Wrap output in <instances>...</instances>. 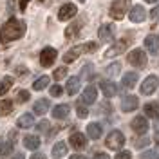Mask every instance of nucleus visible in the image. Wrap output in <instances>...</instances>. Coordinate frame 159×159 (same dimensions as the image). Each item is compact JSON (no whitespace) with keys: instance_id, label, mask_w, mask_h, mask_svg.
I'll return each instance as SVG.
<instances>
[{"instance_id":"12","label":"nucleus","mask_w":159,"mask_h":159,"mask_svg":"<svg viewBox=\"0 0 159 159\" xmlns=\"http://www.w3.org/2000/svg\"><path fill=\"white\" fill-rule=\"evenodd\" d=\"M101 90L105 94V98H114L118 94V85L114 81H109V80H103L101 81Z\"/></svg>"},{"instance_id":"13","label":"nucleus","mask_w":159,"mask_h":159,"mask_svg":"<svg viewBox=\"0 0 159 159\" xmlns=\"http://www.w3.org/2000/svg\"><path fill=\"white\" fill-rule=\"evenodd\" d=\"M145 47L148 49L150 54H157L159 52V36H156V34H148V36L145 38Z\"/></svg>"},{"instance_id":"22","label":"nucleus","mask_w":159,"mask_h":159,"mask_svg":"<svg viewBox=\"0 0 159 159\" xmlns=\"http://www.w3.org/2000/svg\"><path fill=\"white\" fill-rule=\"evenodd\" d=\"M24 145L29 150H36L40 147V138L38 136H25L24 138Z\"/></svg>"},{"instance_id":"16","label":"nucleus","mask_w":159,"mask_h":159,"mask_svg":"<svg viewBox=\"0 0 159 159\" xmlns=\"http://www.w3.org/2000/svg\"><path fill=\"white\" fill-rule=\"evenodd\" d=\"M96 98H98V90H96V87H94V85L85 87V90H83V96H81V101H83V103H94V101H96Z\"/></svg>"},{"instance_id":"21","label":"nucleus","mask_w":159,"mask_h":159,"mask_svg":"<svg viewBox=\"0 0 159 159\" xmlns=\"http://www.w3.org/2000/svg\"><path fill=\"white\" fill-rule=\"evenodd\" d=\"M78 90H80V78H76V76L69 78V81H67V94L74 96Z\"/></svg>"},{"instance_id":"8","label":"nucleus","mask_w":159,"mask_h":159,"mask_svg":"<svg viewBox=\"0 0 159 159\" xmlns=\"http://www.w3.org/2000/svg\"><path fill=\"white\" fill-rule=\"evenodd\" d=\"M157 83H159L157 76H148V78L141 83V94H147V96L148 94H154L156 89H157Z\"/></svg>"},{"instance_id":"47","label":"nucleus","mask_w":159,"mask_h":159,"mask_svg":"<svg viewBox=\"0 0 159 159\" xmlns=\"http://www.w3.org/2000/svg\"><path fill=\"white\" fill-rule=\"evenodd\" d=\"M70 159H85V157H83V156H72Z\"/></svg>"},{"instance_id":"34","label":"nucleus","mask_w":159,"mask_h":159,"mask_svg":"<svg viewBox=\"0 0 159 159\" xmlns=\"http://www.w3.org/2000/svg\"><path fill=\"white\" fill-rule=\"evenodd\" d=\"M27 99H29V92L27 90H20L18 94H16V101L18 103H25Z\"/></svg>"},{"instance_id":"25","label":"nucleus","mask_w":159,"mask_h":159,"mask_svg":"<svg viewBox=\"0 0 159 159\" xmlns=\"http://www.w3.org/2000/svg\"><path fill=\"white\" fill-rule=\"evenodd\" d=\"M87 134H89L90 139H98L101 136V125L99 123H90L87 127Z\"/></svg>"},{"instance_id":"41","label":"nucleus","mask_w":159,"mask_h":159,"mask_svg":"<svg viewBox=\"0 0 159 159\" xmlns=\"http://www.w3.org/2000/svg\"><path fill=\"white\" fill-rule=\"evenodd\" d=\"M18 2H20V9L22 11L27 9V2H29V0H18Z\"/></svg>"},{"instance_id":"15","label":"nucleus","mask_w":159,"mask_h":159,"mask_svg":"<svg viewBox=\"0 0 159 159\" xmlns=\"http://www.w3.org/2000/svg\"><path fill=\"white\" fill-rule=\"evenodd\" d=\"M98 36L99 40H103V42H109V40L114 38V25L112 24H105V25H101L98 31Z\"/></svg>"},{"instance_id":"14","label":"nucleus","mask_w":159,"mask_h":159,"mask_svg":"<svg viewBox=\"0 0 159 159\" xmlns=\"http://www.w3.org/2000/svg\"><path fill=\"white\" fill-rule=\"evenodd\" d=\"M132 129H134V132H138V134H145V132L148 130V121H147V118H143V116L134 118Z\"/></svg>"},{"instance_id":"50","label":"nucleus","mask_w":159,"mask_h":159,"mask_svg":"<svg viewBox=\"0 0 159 159\" xmlns=\"http://www.w3.org/2000/svg\"><path fill=\"white\" fill-rule=\"evenodd\" d=\"M40 2H42V0H40Z\"/></svg>"},{"instance_id":"43","label":"nucleus","mask_w":159,"mask_h":159,"mask_svg":"<svg viewBox=\"0 0 159 159\" xmlns=\"http://www.w3.org/2000/svg\"><path fill=\"white\" fill-rule=\"evenodd\" d=\"M9 139H11V143H13V141H16V132H15V130H11V132H9Z\"/></svg>"},{"instance_id":"48","label":"nucleus","mask_w":159,"mask_h":159,"mask_svg":"<svg viewBox=\"0 0 159 159\" xmlns=\"http://www.w3.org/2000/svg\"><path fill=\"white\" fill-rule=\"evenodd\" d=\"M145 2H150V4H152V2H157V0H145Z\"/></svg>"},{"instance_id":"4","label":"nucleus","mask_w":159,"mask_h":159,"mask_svg":"<svg viewBox=\"0 0 159 159\" xmlns=\"http://www.w3.org/2000/svg\"><path fill=\"white\" fill-rule=\"evenodd\" d=\"M107 147L110 150H119L123 145H125V136L119 132V130H112L109 136H107Z\"/></svg>"},{"instance_id":"29","label":"nucleus","mask_w":159,"mask_h":159,"mask_svg":"<svg viewBox=\"0 0 159 159\" xmlns=\"http://www.w3.org/2000/svg\"><path fill=\"white\" fill-rule=\"evenodd\" d=\"M49 81H51L49 76H42V78H38L34 83H33V89L34 90H43L47 85H49Z\"/></svg>"},{"instance_id":"18","label":"nucleus","mask_w":159,"mask_h":159,"mask_svg":"<svg viewBox=\"0 0 159 159\" xmlns=\"http://www.w3.org/2000/svg\"><path fill=\"white\" fill-rule=\"evenodd\" d=\"M80 29H81V24H80V22L70 24L69 27L65 29V38H67V40H74L80 34Z\"/></svg>"},{"instance_id":"3","label":"nucleus","mask_w":159,"mask_h":159,"mask_svg":"<svg viewBox=\"0 0 159 159\" xmlns=\"http://www.w3.org/2000/svg\"><path fill=\"white\" fill-rule=\"evenodd\" d=\"M129 6H130V0H114V2H112V6H110L109 15L114 20H121L125 15H127Z\"/></svg>"},{"instance_id":"23","label":"nucleus","mask_w":159,"mask_h":159,"mask_svg":"<svg viewBox=\"0 0 159 159\" xmlns=\"http://www.w3.org/2000/svg\"><path fill=\"white\" fill-rule=\"evenodd\" d=\"M33 123H34V118H33V114H29V112H27V114H22V116L18 118V127L20 129H29Z\"/></svg>"},{"instance_id":"40","label":"nucleus","mask_w":159,"mask_h":159,"mask_svg":"<svg viewBox=\"0 0 159 159\" xmlns=\"http://www.w3.org/2000/svg\"><path fill=\"white\" fill-rule=\"evenodd\" d=\"M49 123H47V121H42V123H40L38 125V130H42V132H43V130H49Z\"/></svg>"},{"instance_id":"20","label":"nucleus","mask_w":159,"mask_h":159,"mask_svg":"<svg viewBox=\"0 0 159 159\" xmlns=\"http://www.w3.org/2000/svg\"><path fill=\"white\" fill-rule=\"evenodd\" d=\"M145 114L148 118H159V103H156V101L147 103L145 105Z\"/></svg>"},{"instance_id":"36","label":"nucleus","mask_w":159,"mask_h":159,"mask_svg":"<svg viewBox=\"0 0 159 159\" xmlns=\"http://www.w3.org/2000/svg\"><path fill=\"white\" fill-rule=\"evenodd\" d=\"M51 96H54V98L61 96V87H60V85H52V87H51Z\"/></svg>"},{"instance_id":"17","label":"nucleus","mask_w":159,"mask_h":159,"mask_svg":"<svg viewBox=\"0 0 159 159\" xmlns=\"http://www.w3.org/2000/svg\"><path fill=\"white\" fill-rule=\"evenodd\" d=\"M69 143H70V145H72L76 150L83 148V147H85V136H83L81 132H74V134H70Z\"/></svg>"},{"instance_id":"11","label":"nucleus","mask_w":159,"mask_h":159,"mask_svg":"<svg viewBox=\"0 0 159 159\" xmlns=\"http://www.w3.org/2000/svg\"><path fill=\"white\" fill-rule=\"evenodd\" d=\"M139 105V99L136 96H125L123 101H121V110L123 112H132V110H136Z\"/></svg>"},{"instance_id":"37","label":"nucleus","mask_w":159,"mask_h":159,"mask_svg":"<svg viewBox=\"0 0 159 159\" xmlns=\"http://www.w3.org/2000/svg\"><path fill=\"white\" fill-rule=\"evenodd\" d=\"M76 110H78V116H80V118H87V114H89V110L85 109L83 105H78V107H76Z\"/></svg>"},{"instance_id":"42","label":"nucleus","mask_w":159,"mask_h":159,"mask_svg":"<svg viewBox=\"0 0 159 159\" xmlns=\"http://www.w3.org/2000/svg\"><path fill=\"white\" fill-rule=\"evenodd\" d=\"M94 159H110V157L107 156V154H96V156H94Z\"/></svg>"},{"instance_id":"38","label":"nucleus","mask_w":159,"mask_h":159,"mask_svg":"<svg viewBox=\"0 0 159 159\" xmlns=\"http://www.w3.org/2000/svg\"><path fill=\"white\" fill-rule=\"evenodd\" d=\"M116 159H132V154L127 152V150H123V152H119L118 156H116Z\"/></svg>"},{"instance_id":"19","label":"nucleus","mask_w":159,"mask_h":159,"mask_svg":"<svg viewBox=\"0 0 159 159\" xmlns=\"http://www.w3.org/2000/svg\"><path fill=\"white\" fill-rule=\"evenodd\" d=\"M69 105H65V103H63V105H58V107H54V109H52V116H54V118L56 119H63V118H67V116H69Z\"/></svg>"},{"instance_id":"45","label":"nucleus","mask_w":159,"mask_h":159,"mask_svg":"<svg viewBox=\"0 0 159 159\" xmlns=\"http://www.w3.org/2000/svg\"><path fill=\"white\" fill-rule=\"evenodd\" d=\"M11 159H25V157H24L22 154H16V156H13V157H11Z\"/></svg>"},{"instance_id":"44","label":"nucleus","mask_w":159,"mask_h":159,"mask_svg":"<svg viewBox=\"0 0 159 159\" xmlns=\"http://www.w3.org/2000/svg\"><path fill=\"white\" fill-rule=\"evenodd\" d=\"M31 159H45V156H42V154H34Z\"/></svg>"},{"instance_id":"32","label":"nucleus","mask_w":159,"mask_h":159,"mask_svg":"<svg viewBox=\"0 0 159 159\" xmlns=\"http://www.w3.org/2000/svg\"><path fill=\"white\" fill-rule=\"evenodd\" d=\"M11 152H13V143H2V145H0V156H2V157L9 156Z\"/></svg>"},{"instance_id":"33","label":"nucleus","mask_w":159,"mask_h":159,"mask_svg":"<svg viewBox=\"0 0 159 159\" xmlns=\"http://www.w3.org/2000/svg\"><path fill=\"white\" fill-rule=\"evenodd\" d=\"M52 76H54L56 81H60L61 78H65V76H67V67H58V69L54 70V74H52Z\"/></svg>"},{"instance_id":"28","label":"nucleus","mask_w":159,"mask_h":159,"mask_svg":"<svg viewBox=\"0 0 159 159\" xmlns=\"http://www.w3.org/2000/svg\"><path fill=\"white\" fill-rule=\"evenodd\" d=\"M11 87H13V78L11 76H6V78L0 81V96H4Z\"/></svg>"},{"instance_id":"9","label":"nucleus","mask_w":159,"mask_h":159,"mask_svg":"<svg viewBox=\"0 0 159 159\" xmlns=\"http://www.w3.org/2000/svg\"><path fill=\"white\" fill-rule=\"evenodd\" d=\"M76 13H78V9H76V6L74 4H65V6H61L58 11V18L61 20V22H65V20H70L72 16H76Z\"/></svg>"},{"instance_id":"30","label":"nucleus","mask_w":159,"mask_h":159,"mask_svg":"<svg viewBox=\"0 0 159 159\" xmlns=\"http://www.w3.org/2000/svg\"><path fill=\"white\" fill-rule=\"evenodd\" d=\"M11 110H13V101H9V99L0 101V114H2V116L11 114Z\"/></svg>"},{"instance_id":"26","label":"nucleus","mask_w":159,"mask_h":159,"mask_svg":"<svg viewBox=\"0 0 159 159\" xmlns=\"http://www.w3.org/2000/svg\"><path fill=\"white\" fill-rule=\"evenodd\" d=\"M47 109H49V101H47V99H38V101L34 103V107H33L34 114H45Z\"/></svg>"},{"instance_id":"24","label":"nucleus","mask_w":159,"mask_h":159,"mask_svg":"<svg viewBox=\"0 0 159 159\" xmlns=\"http://www.w3.org/2000/svg\"><path fill=\"white\" fill-rule=\"evenodd\" d=\"M136 83H138V74H136V72H127V74L123 76V87L132 89Z\"/></svg>"},{"instance_id":"5","label":"nucleus","mask_w":159,"mask_h":159,"mask_svg":"<svg viewBox=\"0 0 159 159\" xmlns=\"http://www.w3.org/2000/svg\"><path fill=\"white\" fill-rule=\"evenodd\" d=\"M127 60H129L130 65H134V67H138V69H143V67L147 65V54H145V51H141V49H134L129 54Z\"/></svg>"},{"instance_id":"49","label":"nucleus","mask_w":159,"mask_h":159,"mask_svg":"<svg viewBox=\"0 0 159 159\" xmlns=\"http://www.w3.org/2000/svg\"><path fill=\"white\" fill-rule=\"evenodd\" d=\"M80 2H81V4H83V2H85V0H80Z\"/></svg>"},{"instance_id":"39","label":"nucleus","mask_w":159,"mask_h":159,"mask_svg":"<svg viewBox=\"0 0 159 159\" xmlns=\"http://www.w3.org/2000/svg\"><path fill=\"white\" fill-rule=\"evenodd\" d=\"M150 18H152V20L159 18V6H157V7H154V9L150 11Z\"/></svg>"},{"instance_id":"10","label":"nucleus","mask_w":159,"mask_h":159,"mask_svg":"<svg viewBox=\"0 0 159 159\" xmlns=\"http://www.w3.org/2000/svg\"><path fill=\"white\" fill-rule=\"evenodd\" d=\"M129 18L132 24H139V22H143V20L147 18V11L143 6H134L129 13Z\"/></svg>"},{"instance_id":"6","label":"nucleus","mask_w":159,"mask_h":159,"mask_svg":"<svg viewBox=\"0 0 159 159\" xmlns=\"http://www.w3.org/2000/svg\"><path fill=\"white\" fill-rule=\"evenodd\" d=\"M56 56H58L56 49H52V47H45V49H42V52H40V63H42L43 67H51V65L54 63Z\"/></svg>"},{"instance_id":"2","label":"nucleus","mask_w":159,"mask_h":159,"mask_svg":"<svg viewBox=\"0 0 159 159\" xmlns=\"http://www.w3.org/2000/svg\"><path fill=\"white\" fill-rule=\"evenodd\" d=\"M98 49V45L96 43H81V45H76V47H72V49H69L65 54H63V61L65 63H72L76 58H80L81 54H85V52H92V51Z\"/></svg>"},{"instance_id":"46","label":"nucleus","mask_w":159,"mask_h":159,"mask_svg":"<svg viewBox=\"0 0 159 159\" xmlns=\"http://www.w3.org/2000/svg\"><path fill=\"white\" fill-rule=\"evenodd\" d=\"M154 141H156V143H157V145H159V132H157V134H156V136H154Z\"/></svg>"},{"instance_id":"1","label":"nucleus","mask_w":159,"mask_h":159,"mask_svg":"<svg viewBox=\"0 0 159 159\" xmlns=\"http://www.w3.org/2000/svg\"><path fill=\"white\" fill-rule=\"evenodd\" d=\"M24 34H25V22L18 20V18H9L4 24V27L0 29V40H2V43L18 40Z\"/></svg>"},{"instance_id":"27","label":"nucleus","mask_w":159,"mask_h":159,"mask_svg":"<svg viewBox=\"0 0 159 159\" xmlns=\"http://www.w3.org/2000/svg\"><path fill=\"white\" fill-rule=\"evenodd\" d=\"M67 154V145L61 141V143H56L54 147H52V156L54 157H63Z\"/></svg>"},{"instance_id":"7","label":"nucleus","mask_w":159,"mask_h":159,"mask_svg":"<svg viewBox=\"0 0 159 159\" xmlns=\"http://www.w3.org/2000/svg\"><path fill=\"white\" fill-rule=\"evenodd\" d=\"M127 47H129V40H119V42H116L112 47H109V49L105 51V56H107V58H114V56H118L121 52H125Z\"/></svg>"},{"instance_id":"35","label":"nucleus","mask_w":159,"mask_h":159,"mask_svg":"<svg viewBox=\"0 0 159 159\" xmlns=\"http://www.w3.org/2000/svg\"><path fill=\"white\" fill-rule=\"evenodd\" d=\"M141 159H159V156H157L156 150H148V152H143L141 154Z\"/></svg>"},{"instance_id":"31","label":"nucleus","mask_w":159,"mask_h":159,"mask_svg":"<svg viewBox=\"0 0 159 159\" xmlns=\"http://www.w3.org/2000/svg\"><path fill=\"white\" fill-rule=\"evenodd\" d=\"M119 70H121V63L119 61H114V63H110L109 67L105 69V72H107V76H118Z\"/></svg>"}]
</instances>
